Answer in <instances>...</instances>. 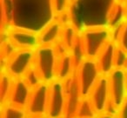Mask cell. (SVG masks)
Listing matches in <instances>:
<instances>
[{"instance_id": "cell-1", "label": "cell", "mask_w": 127, "mask_h": 118, "mask_svg": "<svg viewBox=\"0 0 127 118\" xmlns=\"http://www.w3.org/2000/svg\"><path fill=\"white\" fill-rule=\"evenodd\" d=\"M56 18L52 0H2L3 30L11 27L39 33Z\"/></svg>"}, {"instance_id": "cell-2", "label": "cell", "mask_w": 127, "mask_h": 118, "mask_svg": "<svg viewBox=\"0 0 127 118\" xmlns=\"http://www.w3.org/2000/svg\"><path fill=\"white\" fill-rule=\"evenodd\" d=\"M117 0H71V24L78 31L92 27H108Z\"/></svg>"}, {"instance_id": "cell-3", "label": "cell", "mask_w": 127, "mask_h": 118, "mask_svg": "<svg viewBox=\"0 0 127 118\" xmlns=\"http://www.w3.org/2000/svg\"><path fill=\"white\" fill-rule=\"evenodd\" d=\"M79 39L85 58L96 59L112 40V30L109 27L87 28L79 32Z\"/></svg>"}, {"instance_id": "cell-4", "label": "cell", "mask_w": 127, "mask_h": 118, "mask_svg": "<svg viewBox=\"0 0 127 118\" xmlns=\"http://www.w3.org/2000/svg\"><path fill=\"white\" fill-rule=\"evenodd\" d=\"M58 56L55 46L39 45L35 49L34 66L44 83H50L56 79Z\"/></svg>"}, {"instance_id": "cell-5", "label": "cell", "mask_w": 127, "mask_h": 118, "mask_svg": "<svg viewBox=\"0 0 127 118\" xmlns=\"http://www.w3.org/2000/svg\"><path fill=\"white\" fill-rule=\"evenodd\" d=\"M102 76L96 59L84 58L76 69V77L82 98L88 97Z\"/></svg>"}, {"instance_id": "cell-6", "label": "cell", "mask_w": 127, "mask_h": 118, "mask_svg": "<svg viewBox=\"0 0 127 118\" xmlns=\"http://www.w3.org/2000/svg\"><path fill=\"white\" fill-rule=\"evenodd\" d=\"M107 76L110 90L109 106L119 113L127 100V71L114 69Z\"/></svg>"}, {"instance_id": "cell-7", "label": "cell", "mask_w": 127, "mask_h": 118, "mask_svg": "<svg viewBox=\"0 0 127 118\" xmlns=\"http://www.w3.org/2000/svg\"><path fill=\"white\" fill-rule=\"evenodd\" d=\"M67 107L65 82L55 79L49 83L46 116L49 118L65 116Z\"/></svg>"}, {"instance_id": "cell-8", "label": "cell", "mask_w": 127, "mask_h": 118, "mask_svg": "<svg viewBox=\"0 0 127 118\" xmlns=\"http://www.w3.org/2000/svg\"><path fill=\"white\" fill-rule=\"evenodd\" d=\"M35 49H18L6 61L3 71L14 79L22 78L34 65Z\"/></svg>"}, {"instance_id": "cell-9", "label": "cell", "mask_w": 127, "mask_h": 118, "mask_svg": "<svg viewBox=\"0 0 127 118\" xmlns=\"http://www.w3.org/2000/svg\"><path fill=\"white\" fill-rule=\"evenodd\" d=\"M48 91H49V83L44 82L32 89L28 103L25 108L28 116L46 115Z\"/></svg>"}, {"instance_id": "cell-10", "label": "cell", "mask_w": 127, "mask_h": 118, "mask_svg": "<svg viewBox=\"0 0 127 118\" xmlns=\"http://www.w3.org/2000/svg\"><path fill=\"white\" fill-rule=\"evenodd\" d=\"M8 39L18 49H36L39 46L38 33L18 28L6 29Z\"/></svg>"}, {"instance_id": "cell-11", "label": "cell", "mask_w": 127, "mask_h": 118, "mask_svg": "<svg viewBox=\"0 0 127 118\" xmlns=\"http://www.w3.org/2000/svg\"><path fill=\"white\" fill-rule=\"evenodd\" d=\"M97 115L106 111L110 104L109 80L107 76H101L88 96Z\"/></svg>"}, {"instance_id": "cell-12", "label": "cell", "mask_w": 127, "mask_h": 118, "mask_svg": "<svg viewBox=\"0 0 127 118\" xmlns=\"http://www.w3.org/2000/svg\"><path fill=\"white\" fill-rule=\"evenodd\" d=\"M117 48V43L111 40L106 44L98 56L96 58L99 71L102 76H109L110 73L115 69V56Z\"/></svg>"}, {"instance_id": "cell-13", "label": "cell", "mask_w": 127, "mask_h": 118, "mask_svg": "<svg viewBox=\"0 0 127 118\" xmlns=\"http://www.w3.org/2000/svg\"><path fill=\"white\" fill-rule=\"evenodd\" d=\"M31 91L32 88L25 83L23 78L15 79L8 102L12 105L25 109L28 103Z\"/></svg>"}, {"instance_id": "cell-14", "label": "cell", "mask_w": 127, "mask_h": 118, "mask_svg": "<svg viewBox=\"0 0 127 118\" xmlns=\"http://www.w3.org/2000/svg\"><path fill=\"white\" fill-rule=\"evenodd\" d=\"M64 26L58 18L49 24L38 33L39 45H56L61 39Z\"/></svg>"}, {"instance_id": "cell-15", "label": "cell", "mask_w": 127, "mask_h": 118, "mask_svg": "<svg viewBox=\"0 0 127 118\" xmlns=\"http://www.w3.org/2000/svg\"><path fill=\"white\" fill-rule=\"evenodd\" d=\"M77 65L71 52H65L58 56L56 71V79L65 82L76 72Z\"/></svg>"}, {"instance_id": "cell-16", "label": "cell", "mask_w": 127, "mask_h": 118, "mask_svg": "<svg viewBox=\"0 0 127 118\" xmlns=\"http://www.w3.org/2000/svg\"><path fill=\"white\" fill-rule=\"evenodd\" d=\"M79 37V31L73 24H66L64 26L61 39L59 42L65 48L66 50L71 52L74 49Z\"/></svg>"}, {"instance_id": "cell-17", "label": "cell", "mask_w": 127, "mask_h": 118, "mask_svg": "<svg viewBox=\"0 0 127 118\" xmlns=\"http://www.w3.org/2000/svg\"><path fill=\"white\" fill-rule=\"evenodd\" d=\"M14 78L11 77L7 72L2 71L1 75V82H0V102L1 106L7 103L12 90Z\"/></svg>"}, {"instance_id": "cell-18", "label": "cell", "mask_w": 127, "mask_h": 118, "mask_svg": "<svg viewBox=\"0 0 127 118\" xmlns=\"http://www.w3.org/2000/svg\"><path fill=\"white\" fill-rule=\"evenodd\" d=\"M127 20L126 18V12H125V4L117 2L115 4L114 8L112 10V12L110 17V21L108 27L111 28V30L117 28L123 24Z\"/></svg>"}, {"instance_id": "cell-19", "label": "cell", "mask_w": 127, "mask_h": 118, "mask_svg": "<svg viewBox=\"0 0 127 118\" xmlns=\"http://www.w3.org/2000/svg\"><path fill=\"white\" fill-rule=\"evenodd\" d=\"M97 116V114L96 113L90 99L88 97L82 98L75 113L74 118H96Z\"/></svg>"}, {"instance_id": "cell-20", "label": "cell", "mask_w": 127, "mask_h": 118, "mask_svg": "<svg viewBox=\"0 0 127 118\" xmlns=\"http://www.w3.org/2000/svg\"><path fill=\"white\" fill-rule=\"evenodd\" d=\"M28 114L25 109L7 103L1 106V118H27Z\"/></svg>"}, {"instance_id": "cell-21", "label": "cell", "mask_w": 127, "mask_h": 118, "mask_svg": "<svg viewBox=\"0 0 127 118\" xmlns=\"http://www.w3.org/2000/svg\"><path fill=\"white\" fill-rule=\"evenodd\" d=\"M112 40L117 43L118 47L127 52V20L112 30Z\"/></svg>"}, {"instance_id": "cell-22", "label": "cell", "mask_w": 127, "mask_h": 118, "mask_svg": "<svg viewBox=\"0 0 127 118\" xmlns=\"http://www.w3.org/2000/svg\"><path fill=\"white\" fill-rule=\"evenodd\" d=\"M22 78L25 80V83H26L32 89L36 87L37 85H38L39 83H43L42 79H41L40 76H39L38 72H37V71L36 70L34 65L27 71L26 74Z\"/></svg>"}, {"instance_id": "cell-23", "label": "cell", "mask_w": 127, "mask_h": 118, "mask_svg": "<svg viewBox=\"0 0 127 118\" xmlns=\"http://www.w3.org/2000/svg\"><path fill=\"white\" fill-rule=\"evenodd\" d=\"M115 69H127V52L118 47V45L115 56Z\"/></svg>"}, {"instance_id": "cell-24", "label": "cell", "mask_w": 127, "mask_h": 118, "mask_svg": "<svg viewBox=\"0 0 127 118\" xmlns=\"http://www.w3.org/2000/svg\"><path fill=\"white\" fill-rule=\"evenodd\" d=\"M53 7L57 17L69 11L71 0H52Z\"/></svg>"}, {"instance_id": "cell-25", "label": "cell", "mask_w": 127, "mask_h": 118, "mask_svg": "<svg viewBox=\"0 0 127 118\" xmlns=\"http://www.w3.org/2000/svg\"><path fill=\"white\" fill-rule=\"evenodd\" d=\"M119 114H116V113L111 112V111H104L100 114H98L96 118H119Z\"/></svg>"}, {"instance_id": "cell-26", "label": "cell", "mask_w": 127, "mask_h": 118, "mask_svg": "<svg viewBox=\"0 0 127 118\" xmlns=\"http://www.w3.org/2000/svg\"><path fill=\"white\" fill-rule=\"evenodd\" d=\"M27 118H49L46 115H41V116H28Z\"/></svg>"}, {"instance_id": "cell-27", "label": "cell", "mask_w": 127, "mask_h": 118, "mask_svg": "<svg viewBox=\"0 0 127 118\" xmlns=\"http://www.w3.org/2000/svg\"><path fill=\"white\" fill-rule=\"evenodd\" d=\"M118 3H121V4H125L127 2V0H117Z\"/></svg>"}, {"instance_id": "cell-28", "label": "cell", "mask_w": 127, "mask_h": 118, "mask_svg": "<svg viewBox=\"0 0 127 118\" xmlns=\"http://www.w3.org/2000/svg\"><path fill=\"white\" fill-rule=\"evenodd\" d=\"M125 12H126V18H127V2L125 4Z\"/></svg>"}, {"instance_id": "cell-29", "label": "cell", "mask_w": 127, "mask_h": 118, "mask_svg": "<svg viewBox=\"0 0 127 118\" xmlns=\"http://www.w3.org/2000/svg\"><path fill=\"white\" fill-rule=\"evenodd\" d=\"M59 118H66L65 116H62V117H59Z\"/></svg>"}, {"instance_id": "cell-30", "label": "cell", "mask_w": 127, "mask_h": 118, "mask_svg": "<svg viewBox=\"0 0 127 118\" xmlns=\"http://www.w3.org/2000/svg\"><path fill=\"white\" fill-rule=\"evenodd\" d=\"M126 71H127V69H126Z\"/></svg>"}]
</instances>
